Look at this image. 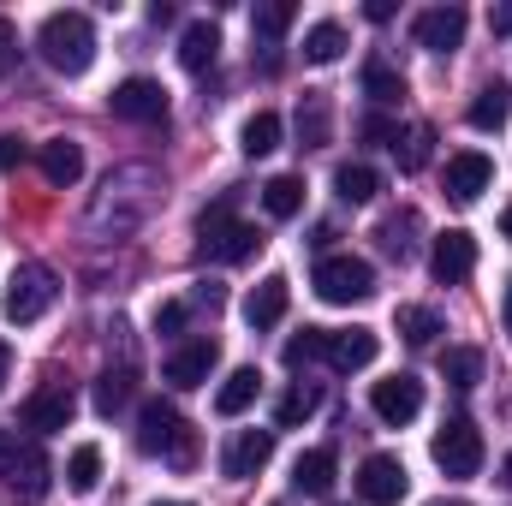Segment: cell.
I'll list each match as a JSON object with an SVG mask.
<instances>
[{"label": "cell", "mask_w": 512, "mask_h": 506, "mask_svg": "<svg viewBox=\"0 0 512 506\" xmlns=\"http://www.w3.org/2000/svg\"><path fill=\"white\" fill-rule=\"evenodd\" d=\"M316 405H322V393L298 381V387H292V393L280 399V411H274V429H298L304 417H316Z\"/></svg>", "instance_id": "obj_33"}, {"label": "cell", "mask_w": 512, "mask_h": 506, "mask_svg": "<svg viewBox=\"0 0 512 506\" xmlns=\"http://www.w3.org/2000/svg\"><path fill=\"white\" fill-rule=\"evenodd\" d=\"M429 453H435V465H441L447 477H477V471H483V429H477L471 417H447V423L435 429Z\"/></svg>", "instance_id": "obj_6"}, {"label": "cell", "mask_w": 512, "mask_h": 506, "mask_svg": "<svg viewBox=\"0 0 512 506\" xmlns=\"http://www.w3.org/2000/svg\"><path fill=\"white\" fill-rule=\"evenodd\" d=\"M120 405H131V370H108V376L96 381V411L114 417Z\"/></svg>", "instance_id": "obj_36"}, {"label": "cell", "mask_w": 512, "mask_h": 506, "mask_svg": "<svg viewBox=\"0 0 512 506\" xmlns=\"http://www.w3.org/2000/svg\"><path fill=\"white\" fill-rule=\"evenodd\" d=\"M155 506H185V501H155Z\"/></svg>", "instance_id": "obj_51"}, {"label": "cell", "mask_w": 512, "mask_h": 506, "mask_svg": "<svg viewBox=\"0 0 512 506\" xmlns=\"http://www.w3.org/2000/svg\"><path fill=\"white\" fill-rule=\"evenodd\" d=\"M215 60H221V30H215L209 18H197V24H185V36H179V66L203 78V72H209Z\"/></svg>", "instance_id": "obj_19"}, {"label": "cell", "mask_w": 512, "mask_h": 506, "mask_svg": "<svg viewBox=\"0 0 512 506\" xmlns=\"http://www.w3.org/2000/svg\"><path fill=\"white\" fill-rule=\"evenodd\" d=\"M36 48L60 78H84L90 60H96V24L84 12H48L42 30H36Z\"/></svg>", "instance_id": "obj_1"}, {"label": "cell", "mask_w": 512, "mask_h": 506, "mask_svg": "<svg viewBox=\"0 0 512 506\" xmlns=\"http://www.w3.org/2000/svg\"><path fill=\"white\" fill-rule=\"evenodd\" d=\"M12 459H18V435H12V429H0V477L12 471Z\"/></svg>", "instance_id": "obj_45"}, {"label": "cell", "mask_w": 512, "mask_h": 506, "mask_svg": "<svg viewBox=\"0 0 512 506\" xmlns=\"http://www.w3.org/2000/svg\"><path fill=\"white\" fill-rule=\"evenodd\" d=\"M72 411H78V399H72L66 387H42V393L24 399V429H30V435H54V429L72 423Z\"/></svg>", "instance_id": "obj_15"}, {"label": "cell", "mask_w": 512, "mask_h": 506, "mask_svg": "<svg viewBox=\"0 0 512 506\" xmlns=\"http://www.w3.org/2000/svg\"><path fill=\"white\" fill-rule=\"evenodd\" d=\"M262 251V233L251 221L233 215V197H221L203 221H197V256L203 262H245V256Z\"/></svg>", "instance_id": "obj_2"}, {"label": "cell", "mask_w": 512, "mask_h": 506, "mask_svg": "<svg viewBox=\"0 0 512 506\" xmlns=\"http://www.w3.org/2000/svg\"><path fill=\"white\" fill-rule=\"evenodd\" d=\"M262 209H268L274 221H292V215L304 209V179H298V173L268 179V185H262Z\"/></svg>", "instance_id": "obj_26"}, {"label": "cell", "mask_w": 512, "mask_h": 506, "mask_svg": "<svg viewBox=\"0 0 512 506\" xmlns=\"http://www.w3.org/2000/svg\"><path fill=\"white\" fill-rule=\"evenodd\" d=\"M48 477H54V465H48V453L36 447V441H18V459H12V471H6V483L18 489V495H48Z\"/></svg>", "instance_id": "obj_20"}, {"label": "cell", "mask_w": 512, "mask_h": 506, "mask_svg": "<svg viewBox=\"0 0 512 506\" xmlns=\"http://www.w3.org/2000/svg\"><path fill=\"white\" fill-rule=\"evenodd\" d=\"M185 328V304H161L155 310V334H179Z\"/></svg>", "instance_id": "obj_41"}, {"label": "cell", "mask_w": 512, "mask_h": 506, "mask_svg": "<svg viewBox=\"0 0 512 506\" xmlns=\"http://www.w3.org/2000/svg\"><path fill=\"white\" fill-rule=\"evenodd\" d=\"M364 18H370V24H387V18H393V0H370Z\"/></svg>", "instance_id": "obj_46"}, {"label": "cell", "mask_w": 512, "mask_h": 506, "mask_svg": "<svg viewBox=\"0 0 512 506\" xmlns=\"http://www.w3.org/2000/svg\"><path fill=\"white\" fill-rule=\"evenodd\" d=\"M405 489H411V477H405V465H399L393 453H370V459H364V471H358L364 506H399Z\"/></svg>", "instance_id": "obj_10"}, {"label": "cell", "mask_w": 512, "mask_h": 506, "mask_svg": "<svg viewBox=\"0 0 512 506\" xmlns=\"http://www.w3.org/2000/svg\"><path fill=\"white\" fill-rule=\"evenodd\" d=\"M191 298H197L203 310H221V304H227V292H221L215 280H197V292H191Z\"/></svg>", "instance_id": "obj_43"}, {"label": "cell", "mask_w": 512, "mask_h": 506, "mask_svg": "<svg viewBox=\"0 0 512 506\" xmlns=\"http://www.w3.org/2000/svg\"><path fill=\"white\" fill-rule=\"evenodd\" d=\"M268 459H274V429H233L227 447H221V471H227L233 483L256 477Z\"/></svg>", "instance_id": "obj_9"}, {"label": "cell", "mask_w": 512, "mask_h": 506, "mask_svg": "<svg viewBox=\"0 0 512 506\" xmlns=\"http://www.w3.org/2000/svg\"><path fill=\"white\" fill-rule=\"evenodd\" d=\"M286 304H292V286H286V274H268L262 286H251V298H245V322L262 334V328H274V322L286 316Z\"/></svg>", "instance_id": "obj_18"}, {"label": "cell", "mask_w": 512, "mask_h": 506, "mask_svg": "<svg viewBox=\"0 0 512 506\" xmlns=\"http://www.w3.org/2000/svg\"><path fill=\"white\" fill-rule=\"evenodd\" d=\"M501 483H512V453L501 459Z\"/></svg>", "instance_id": "obj_48"}, {"label": "cell", "mask_w": 512, "mask_h": 506, "mask_svg": "<svg viewBox=\"0 0 512 506\" xmlns=\"http://www.w3.org/2000/svg\"><path fill=\"white\" fill-rule=\"evenodd\" d=\"M334 191H340V203H376L382 173L364 167V161H346V167H334Z\"/></svg>", "instance_id": "obj_25"}, {"label": "cell", "mask_w": 512, "mask_h": 506, "mask_svg": "<svg viewBox=\"0 0 512 506\" xmlns=\"http://www.w3.org/2000/svg\"><path fill=\"white\" fill-rule=\"evenodd\" d=\"M417 233H423V215H417V209H393L382 227H376L382 251L399 256V262H411V256H417Z\"/></svg>", "instance_id": "obj_21"}, {"label": "cell", "mask_w": 512, "mask_h": 506, "mask_svg": "<svg viewBox=\"0 0 512 506\" xmlns=\"http://www.w3.org/2000/svg\"><path fill=\"white\" fill-rule=\"evenodd\" d=\"M512 114V90L507 84H483L477 90V102H471V126L477 131H501Z\"/></svg>", "instance_id": "obj_28"}, {"label": "cell", "mask_w": 512, "mask_h": 506, "mask_svg": "<svg viewBox=\"0 0 512 506\" xmlns=\"http://www.w3.org/2000/svg\"><path fill=\"white\" fill-rule=\"evenodd\" d=\"M292 483H298V495H316V501H322V495L334 489V453H328V447H310V453L292 465Z\"/></svg>", "instance_id": "obj_23"}, {"label": "cell", "mask_w": 512, "mask_h": 506, "mask_svg": "<svg viewBox=\"0 0 512 506\" xmlns=\"http://www.w3.org/2000/svg\"><path fill=\"white\" fill-rule=\"evenodd\" d=\"M376 352H382V340L370 334V328H346V334H328V364L340 370V376H352V370H364V364H376Z\"/></svg>", "instance_id": "obj_17"}, {"label": "cell", "mask_w": 512, "mask_h": 506, "mask_svg": "<svg viewBox=\"0 0 512 506\" xmlns=\"http://www.w3.org/2000/svg\"><path fill=\"white\" fill-rule=\"evenodd\" d=\"M215 364H221V346H215L209 334H197V340L173 346V358H167V370H161V376L173 381V387H203V381L215 376Z\"/></svg>", "instance_id": "obj_13"}, {"label": "cell", "mask_w": 512, "mask_h": 506, "mask_svg": "<svg viewBox=\"0 0 512 506\" xmlns=\"http://www.w3.org/2000/svg\"><path fill=\"white\" fill-rule=\"evenodd\" d=\"M429 268H435V280H441V286H465V280L477 274V239H471L465 227H447V233H435Z\"/></svg>", "instance_id": "obj_8"}, {"label": "cell", "mask_w": 512, "mask_h": 506, "mask_svg": "<svg viewBox=\"0 0 512 506\" xmlns=\"http://www.w3.org/2000/svg\"><path fill=\"white\" fill-rule=\"evenodd\" d=\"M340 54H346V24L322 18V24L304 30V60H310V66H334Z\"/></svg>", "instance_id": "obj_24"}, {"label": "cell", "mask_w": 512, "mask_h": 506, "mask_svg": "<svg viewBox=\"0 0 512 506\" xmlns=\"http://www.w3.org/2000/svg\"><path fill=\"white\" fill-rule=\"evenodd\" d=\"M370 405H376V417H382L387 429H405V423L423 411V381L417 376H387V381H376Z\"/></svg>", "instance_id": "obj_12"}, {"label": "cell", "mask_w": 512, "mask_h": 506, "mask_svg": "<svg viewBox=\"0 0 512 506\" xmlns=\"http://www.w3.org/2000/svg\"><path fill=\"white\" fill-rule=\"evenodd\" d=\"M18 66V24L12 18H0V78Z\"/></svg>", "instance_id": "obj_40"}, {"label": "cell", "mask_w": 512, "mask_h": 506, "mask_svg": "<svg viewBox=\"0 0 512 506\" xmlns=\"http://www.w3.org/2000/svg\"><path fill=\"white\" fill-rule=\"evenodd\" d=\"M6 376H12V346L0 340V387H6Z\"/></svg>", "instance_id": "obj_47"}, {"label": "cell", "mask_w": 512, "mask_h": 506, "mask_svg": "<svg viewBox=\"0 0 512 506\" xmlns=\"http://www.w3.org/2000/svg\"><path fill=\"white\" fill-rule=\"evenodd\" d=\"M328 352V328H304L298 340H286V370H304L310 358H322Z\"/></svg>", "instance_id": "obj_38"}, {"label": "cell", "mask_w": 512, "mask_h": 506, "mask_svg": "<svg viewBox=\"0 0 512 506\" xmlns=\"http://www.w3.org/2000/svg\"><path fill=\"white\" fill-rule=\"evenodd\" d=\"M364 96H370V102H382V108L405 102V78H399V66H387L382 54H376V60H364Z\"/></svg>", "instance_id": "obj_27"}, {"label": "cell", "mask_w": 512, "mask_h": 506, "mask_svg": "<svg viewBox=\"0 0 512 506\" xmlns=\"http://www.w3.org/2000/svg\"><path fill=\"white\" fill-rule=\"evenodd\" d=\"M501 233H507V239H512V203H507V215H501Z\"/></svg>", "instance_id": "obj_49"}, {"label": "cell", "mask_w": 512, "mask_h": 506, "mask_svg": "<svg viewBox=\"0 0 512 506\" xmlns=\"http://www.w3.org/2000/svg\"><path fill=\"white\" fill-rule=\"evenodd\" d=\"M465 6H429V12H417V24H411V36H417V48H429V54H453L459 42H465Z\"/></svg>", "instance_id": "obj_11"}, {"label": "cell", "mask_w": 512, "mask_h": 506, "mask_svg": "<svg viewBox=\"0 0 512 506\" xmlns=\"http://www.w3.org/2000/svg\"><path fill=\"white\" fill-rule=\"evenodd\" d=\"M489 185H495V161H489L483 149H459V155L447 161V197H453V203H477Z\"/></svg>", "instance_id": "obj_14"}, {"label": "cell", "mask_w": 512, "mask_h": 506, "mask_svg": "<svg viewBox=\"0 0 512 506\" xmlns=\"http://www.w3.org/2000/svg\"><path fill=\"white\" fill-rule=\"evenodd\" d=\"M507 334H512V286H507Z\"/></svg>", "instance_id": "obj_50"}, {"label": "cell", "mask_w": 512, "mask_h": 506, "mask_svg": "<svg viewBox=\"0 0 512 506\" xmlns=\"http://www.w3.org/2000/svg\"><path fill=\"white\" fill-rule=\"evenodd\" d=\"M256 393H262V376L245 364V370H233V376L221 381V393H215V411H221V417H245V411L256 405Z\"/></svg>", "instance_id": "obj_22"}, {"label": "cell", "mask_w": 512, "mask_h": 506, "mask_svg": "<svg viewBox=\"0 0 512 506\" xmlns=\"http://www.w3.org/2000/svg\"><path fill=\"white\" fill-rule=\"evenodd\" d=\"M316 292H322V304H364V298H376V268L364 256H322Z\"/></svg>", "instance_id": "obj_5"}, {"label": "cell", "mask_w": 512, "mask_h": 506, "mask_svg": "<svg viewBox=\"0 0 512 506\" xmlns=\"http://www.w3.org/2000/svg\"><path fill=\"white\" fill-rule=\"evenodd\" d=\"M292 18H298V6H292V0H262V6L251 12V24H256V36H262V42H280Z\"/></svg>", "instance_id": "obj_34"}, {"label": "cell", "mask_w": 512, "mask_h": 506, "mask_svg": "<svg viewBox=\"0 0 512 506\" xmlns=\"http://www.w3.org/2000/svg\"><path fill=\"white\" fill-rule=\"evenodd\" d=\"M24 155H30V149H24V137L0 131V173H18V167H24Z\"/></svg>", "instance_id": "obj_39"}, {"label": "cell", "mask_w": 512, "mask_h": 506, "mask_svg": "<svg viewBox=\"0 0 512 506\" xmlns=\"http://www.w3.org/2000/svg\"><path fill=\"white\" fill-rule=\"evenodd\" d=\"M114 120H131V126H161L167 120V90L155 78H126L114 96H108Z\"/></svg>", "instance_id": "obj_7"}, {"label": "cell", "mask_w": 512, "mask_h": 506, "mask_svg": "<svg viewBox=\"0 0 512 506\" xmlns=\"http://www.w3.org/2000/svg\"><path fill=\"white\" fill-rule=\"evenodd\" d=\"M364 137H370V143H387V149H393L399 126H393V120H382V114H370V120H364Z\"/></svg>", "instance_id": "obj_42"}, {"label": "cell", "mask_w": 512, "mask_h": 506, "mask_svg": "<svg viewBox=\"0 0 512 506\" xmlns=\"http://www.w3.org/2000/svg\"><path fill=\"white\" fill-rule=\"evenodd\" d=\"M298 137H304V149H322V143H328V102H322V96H310V102L298 108Z\"/></svg>", "instance_id": "obj_37"}, {"label": "cell", "mask_w": 512, "mask_h": 506, "mask_svg": "<svg viewBox=\"0 0 512 506\" xmlns=\"http://www.w3.org/2000/svg\"><path fill=\"white\" fill-rule=\"evenodd\" d=\"M36 161H42V179H48L54 191H72V185L84 179V149H78L72 137H48Z\"/></svg>", "instance_id": "obj_16"}, {"label": "cell", "mask_w": 512, "mask_h": 506, "mask_svg": "<svg viewBox=\"0 0 512 506\" xmlns=\"http://www.w3.org/2000/svg\"><path fill=\"white\" fill-rule=\"evenodd\" d=\"M435 506H465V501H435Z\"/></svg>", "instance_id": "obj_52"}, {"label": "cell", "mask_w": 512, "mask_h": 506, "mask_svg": "<svg viewBox=\"0 0 512 506\" xmlns=\"http://www.w3.org/2000/svg\"><path fill=\"white\" fill-rule=\"evenodd\" d=\"M54 292H60L54 268H48V262H24V268H12V280H6V292H0V316H6V322H36V316H48Z\"/></svg>", "instance_id": "obj_4"}, {"label": "cell", "mask_w": 512, "mask_h": 506, "mask_svg": "<svg viewBox=\"0 0 512 506\" xmlns=\"http://www.w3.org/2000/svg\"><path fill=\"white\" fill-rule=\"evenodd\" d=\"M441 376L453 381V387H477V381H483V352H477V346H447Z\"/></svg>", "instance_id": "obj_32"}, {"label": "cell", "mask_w": 512, "mask_h": 506, "mask_svg": "<svg viewBox=\"0 0 512 506\" xmlns=\"http://www.w3.org/2000/svg\"><path fill=\"white\" fill-rule=\"evenodd\" d=\"M102 483V447H78L72 459H66V489L72 495H90Z\"/></svg>", "instance_id": "obj_31"}, {"label": "cell", "mask_w": 512, "mask_h": 506, "mask_svg": "<svg viewBox=\"0 0 512 506\" xmlns=\"http://www.w3.org/2000/svg\"><path fill=\"white\" fill-rule=\"evenodd\" d=\"M239 149H245V155H274V149H280V114H268V108L251 114L245 131H239Z\"/></svg>", "instance_id": "obj_29"}, {"label": "cell", "mask_w": 512, "mask_h": 506, "mask_svg": "<svg viewBox=\"0 0 512 506\" xmlns=\"http://www.w3.org/2000/svg\"><path fill=\"white\" fill-rule=\"evenodd\" d=\"M489 30H495V36H512V0H501V6L489 12Z\"/></svg>", "instance_id": "obj_44"}, {"label": "cell", "mask_w": 512, "mask_h": 506, "mask_svg": "<svg viewBox=\"0 0 512 506\" xmlns=\"http://www.w3.org/2000/svg\"><path fill=\"white\" fill-rule=\"evenodd\" d=\"M137 447L149 453V459H167V465H191V429H185V417H179V405H167V399H149L143 411H137Z\"/></svg>", "instance_id": "obj_3"}, {"label": "cell", "mask_w": 512, "mask_h": 506, "mask_svg": "<svg viewBox=\"0 0 512 506\" xmlns=\"http://www.w3.org/2000/svg\"><path fill=\"white\" fill-rule=\"evenodd\" d=\"M399 334H405V346H429L441 334V316L429 304H399Z\"/></svg>", "instance_id": "obj_30"}, {"label": "cell", "mask_w": 512, "mask_h": 506, "mask_svg": "<svg viewBox=\"0 0 512 506\" xmlns=\"http://www.w3.org/2000/svg\"><path fill=\"white\" fill-rule=\"evenodd\" d=\"M429 143H435V131H429V126H411L405 137H393L399 167H405V173H423V167H429Z\"/></svg>", "instance_id": "obj_35"}]
</instances>
